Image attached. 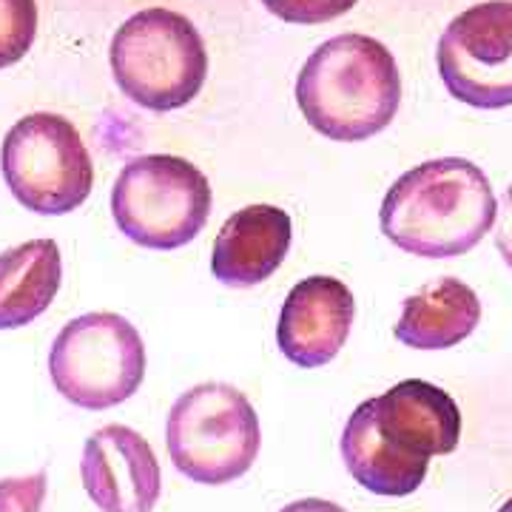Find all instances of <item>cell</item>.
<instances>
[{
	"label": "cell",
	"instance_id": "obj_1",
	"mask_svg": "<svg viewBox=\"0 0 512 512\" xmlns=\"http://www.w3.org/2000/svg\"><path fill=\"white\" fill-rule=\"evenodd\" d=\"M498 200L487 174L464 157H436L404 171L382 200V234L404 254L450 259L490 234Z\"/></svg>",
	"mask_w": 512,
	"mask_h": 512
},
{
	"label": "cell",
	"instance_id": "obj_2",
	"mask_svg": "<svg viewBox=\"0 0 512 512\" xmlns=\"http://www.w3.org/2000/svg\"><path fill=\"white\" fill-rule=\"evenodd\" d=\"M296 106L333 143H362L393 123L402 74L382 40L345 32L319 43L296 77Z\"/></svg>",
	"mask_w": 512,
	"mask_h": 512
},
{
	"label": "cell",
	"instance_id": "obj_3",
	"mask_svg": "<svg viewBox=\"0 0 512 512\" xmlns=\"http://www.w3.org/2000/svg\"><path fill=\"white\" fill-rule=\"evenodd\" d=\"M109 66L117 89L131 103L151 111H174L202 92L208 49L200 29L185 15L148 6L114 32Z\"/></svg>",
	"mask_w": 512,
	"mask_h": 512
},
{
	"label": "cell",
	"instance_id": "obj_4",
	"mask_svg": "<svg viewBox=\"0 0 512 512\" xmlns=\"http://www.w3.org/2000/svg\"><path fill=\"white\" fill-rule=\"evenodd\" d=\"M262 444L259 416L234 384L202 382L174 402L165 447L185 478L220 487L254 467Z\"/></svg>",
	"mask_w": 512,
	"mask_h": 512
},
{
	"label": "cell",
	"instance_id": "obj_5",
	"mask_svg": "<svg viewBox=\"0 0 512 512\" xmlns=\"http://www.w3.org/2000/svg\"><path fill=\"white\" fill-rule=\"evenodd\" d=\"M214 191L197 165L177 154L137 157L117 174L111 217L134 245L151 251L183 248L205 228Z\"/></svg>",
	"mask_w": 512,
	"mask_h": 512
},
{
	"label": "cell",
	"instance_id": "obj_6",
	"mask_svg": "<svg viewBox=\"0 0 512 512\" xmlns=\"http://www.w3.org/2000/svg\"><path fill=\"white\" fill-rule=\"evenodd\" d=\"M0 171L12 197L32 214L63 217L92 197L94 163L83 134L55 111L23 114L6 131Z\"/></svg>",
	"mask_w": 512,
	"mask_h": 512
},
{
	"label": "cell",
	"instance_id": "obj_7",
	"mask_svg": "<svg viewBox=\"0 0 512 512\" xmlns=\"http://www.w3.org/2000/svg\"><path fill=\"white\" fill-rule=\"evenodd\" d=\"M146 365L140 330L111 311L74 316L49 350L55 390L83 410H109L128 402L146 379Z\"/></svg>",
	"mask_w": 512,
	"mask_h": 512
},
{
	"label": "cell",
	"instance_id": "obj_8",
	"mask_svg": "<svg viewBox=\"0 0 512 512\" xmlns=\"http://www.w3.org/2000/svg\"><path fill=\"white\" fill-rule=\"evenodd\" d=\"M436 66L458 103L512 106V0H484L450 20L439 37Z\"/></svg>",
	"mask_w": 512,
	"mask_h": 512
},
{
	"label": "cell",
	"instance_id": "obj_9",
	"mask_svg": "<svg viewBox=\"0 0 512 512\" xmlns=\"http://www.w3.org/2000/svg\"><path fill=\"white\" fill-rule=\"evenodd\" d=\"M80 478L103 512H151L163 493L154 447L126 424H106L86 439Z\"/></svg>",
	"mask_w": 512,
	"mask_h": 512
},
{
	"label": "cell",
	"instance_id": "obj_10",
	"mask_svg": "<svg viewBox=\"0 0 512 512\" xmlns=\"http://www.w3.org/2000/svg\"><path fill=\"white\" fill-rule=\"evenodd\" d=\"M356 319L353 291L336 276L316 274L296 282L279 311L276 342L296 367L330 365L348 342Z\"/></svg>",
	"mask_w": 512,
	"mask_h": 512
},
{
	"label": "cell",
	"instance_id": "obj_11",
	"mask_svg": "<svg viewBox=\"0 0 512 512\" xmlns=\"http://www.w3.org/2000/svg\"><path fill=\"white\" fill-rule=\"evenodd\" d=\"M293 222L288 211L254 202L231 214L217 234L211 274L228 288H254L271 279L291 251Z\"/></svg>",
	"mask_w": 512,
	"mask_h": 512
},
{
	"label": "cell",
	"instance_id": "obj_12",
	"mask_svg": "<svg viewBox=\"0 0 512 512\" xmlns=\"http://www.w3.org/2000/svg\"><path fill=\"white\" fill-rule=\"evenodd\" d=\"M370 404L384 436L413 456H447L458 447L461 410L436 384L404 379Z\"/></svg>",
	"mask_w": 512,
	"mask_h": 512
},
{
	"label": "cell",
	"instance_id": "obj_13",
	"mask_svg": "<svg viewBox=\"0 0 512 512\" xmlns=\"http://www.w3.org/2000/svg\"><path fill=\"white\" fill-rule=\"evenodd\" d=\"M342 458L350 476L356 478L367 493L387 495V498L416 493L430 467V458L413 456L384 436L370 399L359 404L345 424Z\"/></svg>",
	"mask_w": 512,
	"mask_h": 512
},
{
	"label": "cell",
	"instance_id": "obj_14",
	"mask_svg": "<svg viewBox=\"0 0 512 512\" xmlns=\"http://www.w3.org/2000/svg\"><path fill=\"white\" fill-rule=\"evenodd\" d=\"M481 322L478 293L456 276H441L404 299L393 336L413 350H447Z\"/></svg>",
	"mask_w": 512,
	"mask_h": 512
},
{
	"label": "cell",
	"instance_id": "obj_15",
	"mask_svg": "<svg viewBox=\"0 0 512 512\" xmlns=\"http://www.w3.org/2000/svg\"><path fill=\"white\" fill-rule=\"evenodd\" d=\"M63 285L55 239H29L0 254V330L32 325L52 308Z\"/></svg>",
	"mask_w": 512,
	"mask_h": 512
},
{
	"label": "cell",
	"instance_id": "obj_16",
	"mask_svg": "<svg viewBox=\"0 0 512 512\" xmlns=\"http://www.w3.org/2000/svg\"><path fill=\"white\" fill-rule=\"evenodd\" d=\"M37 37V0H0V69L29 55Z\"/></svg>",
	"mask_w": 512,
	"mask_h": 512
},
{
	"label": "cell",
	"instance_id": "obj_17",
	"mask_svg": "<svg viewBox=\"0 0 512 512\" xmlns=\"http://www.w3.org/2000/svg\"><path fill=\"white\" fill-rule=\"evenodd\" d=\"M359 0H262V6L285 23L313 26L348 15Z\"/></svg>",
	"mask_w": 512,
	"mask_h": 512
},
{
	"label": "cell",
	"instance_id": "obj_18",
	"mask_svg": "<svg viewBox=\"0 0 512 512\" xmlns=\"http://www.w3.org/2000/svg\"><path fill=\"white\" fill-rule=\"evenodd\" d=\"M49 493V476L40 470L32 476L0 478V512H43Z\"/></svg>",
	"mask_w": 512,
	"mask_h": 512
},
{
	"label": "cell",
	"instance_id": "obj_19",
	"mask_svg": "<svg viewBox=\"0 0 512 512\" xmlns=\"http://www.w3.org/2000/svg\"><path fill=\"white\" fill-rule=\"evenodd\" d=\"M498 228H495V245H498V254L504 256V262L512 268V185L504 191L501 205H498Z\"/></svg>",
	"mask_w": 512,
	"mask_h": 512
},
{
	"label": "cell",
	"instance_id": "obj_20",
	"mask_svg": "<svg viewBox=\"0 0 512 512\" xmlns=\"http://www.w3.org/2000/svg\"><path fill=\"white\" fill-rule=\"evenodd\" d=\"M279 512H345L339 504H333L328 498H299Z\"/></svg>",
	"mask_w": 512,
	"mask_h": 512
},
{
	"label": "cell",
	"instance_id": "obj_21",
	"mask_svg": "<svg viewBox=\"0 0 512 512\" xmlns=\"http://www.w3.org/2000/svg\"><path fill=\"white\" fill-rule=\"evenodd\" d=\"M498 512H512V498H507V501L501 504V510H498Z\"/></svg>",
	"mask_w": 512,
	"mask_h": 512
}]
</instances>
